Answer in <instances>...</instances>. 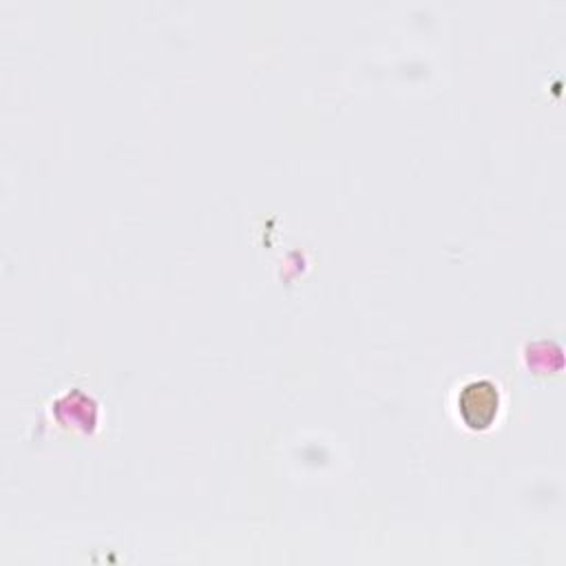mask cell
<instances>
[{"label":"cell","instance_id":"cell-1","mask_svg":"<svg viewBox=\"0 0 566 566\" xmlns=\"http://www.w3.org/2000/svg\"><path fill=\"white\" fill-rule=\"evenodd\" d=\"M500 402V391L493 380H471L458 394V413L469 429L484 431L495 422Z\"/></svg>","mask_w":566,"mask_h":566}]
</instances>
